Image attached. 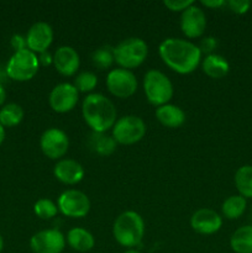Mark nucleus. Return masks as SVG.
<instances>
[{
  "instance_id": "4c0bfd02",
  "label": "nucleus",
  "mask_w": 252,
  "mask_h": 253,
  "mask_svg": "<svg viewBox=\"0 0 252 253\" xmlns=\"http://www.w3.org/2000/svg\"><path fill=\"white\" fill-rule=\"evenodd\" d=\"M2 249H4V240H2V236L0 235V253L2 252Z\"/></svg>"
},
{
  "instance_id": "f03ea898",
  "label": "nucleus",
  "mask_w": 252,
  "mask_h": 253,
  "mask_svg": "<svg viewBox=\"0 0 252 253\" xmlns=\"http://www.w3.org/2000/svg\"><path fill=\"white\" fill-rule=\"evenodd\" d=\"M82 115L93 132H106L115 125L118 111L110 99L103 94L93 93L83 100Z\"/></svg>"
},
{
  "instance_id": "72a5a7b5",
  "label": "nucleus",
  "mask_w": 252,
  "mask_h": 253,
  "mask_svg": "<svg viewBox=\"0 0 252 253\" xmlns=\"http://www.w3.org/2000/svg\"><path fill=\"white\" fill-rule=\"evenodd\" d=\"M39 62L42 66H48V64L53 63V56H51V53L48 51L43 52V53H40Z\"/></svg>"
},
{
  "instance_id": "c85d7f7f",
  "label": "nucleus",
  "mask_w": 252,
  "mask_h": 253,
  "mask_svg": "<svg viewBox=\"0 0 252 253\" xmlns=\"http://www.w3.org/2000/svg\"><path fill=\"white\" fill-rule=\"evenodd\" d=\"M226 5L235 14L244 15L249 11L252 4L250 0H229V1H226Z\"/></svg>"
},
{
  "instance_id": "412c9836",
  "label": "nucleus",
  "mask_w": 252,
  "mask_h": 253,
  "mask_svg": "<svg viewBox=\"0 0 252 253\" xmlns=\"http://www.w3.org/2000/svg\"><path fill=\"white\" fill-rule=\"evenodd\" d=\"M88 146L93 152L99 156H110L116 150V141L106 132H91L89 136Z\"/></svg>"
},
{
  "instance_id": "f257e3e1",
  "label": "nucleus",
  "mask_w": 252,
  "mask_h": 253,
  "mask_svg": "<svg viewBox=\"0 0 252 253\" xmlns=\"http://www.w3.org/2000/svg\"><path fill=\"white\" fill-rule=\"evenodd\" d=\"M158 54L163 63L178 74L193 73L202 61V52L197 44L174 37L161 42Z\"/></svg>"
},
{
  "instance_id": "1a4fd4ad",
  "label": "nucleus",
  "mask_w": 252,
  "mask_h": 253,
  "mask_svg": "<svg viewBox=\"0 0 252 253\" xmlns=\"http://www.w3.org/2000/svg\"><path fill=\"white\" fill-rule=\"evenodd\" d=\"M106 88L116 98L127 99L137 90V79L128 69H111L106 76Z\"/></svg>"
},
{
  "instance_id": "dca6fc26",
  "label": "nucleus",
  "mask_w": 252,
  "mask_h": 253,
  "mask_svg": "<svg viewBox=\"0 0 252 253\" xmlns=\"http://www.w3.org/2000/svg\"><path fill=\"white\" fill-rule=\"evenodd\" d=\"M53 64L59 74L71 77L77 73L81 66L79 54L73 47L61 46L53 54Z\"/></svg>"
},
{
  "instance_id": "5701e85b",
  "label": "nucleus",
  "mask_w": 252,
  "mask_h": 253,
  "mask_svg": "<svg viewBox=\"0 0 252 253\" xmlns=\"http://www.w3.org/2000/svg\"><path fill=\"white\" fill-rule=\"evenodd\" d=\"M235 187H236L239 195L245 199H252V166H241L236 170L234 177Z\"/></svg>"
},
{
  "instance_id": "20e7f679",
  "label": "nucleus",
  "mask_w": 252,
  "mask_h": 253,
  "mask_svg": "<svg viewBox=\"0 0 252 253\" xmlns=\"http://www.w3.org/2000/svg\"><path fill=\"white\" fill-rule=\"evenodd\" d=\"M143 90L148 103L157 108L169 103L174 94L172 82L165 73L157 69L146 72L143 77Z\"/></svg>"
},
{
  "instance_id": "9b49d317",
  "label": "nucleus",
  "mask_w": 252,
  "mask_h": 253,
  "mask_svg": "<svg viewBox=\"0 0 252 253\" xmlns=\"http://www.w3.org/2000/svg\"><path fill=\"white\" fill-rule=\"evenodd\" d=\"M40 147L46 157L51 160H61L69 148V138L61 128L51 127L42 133Z\"/></svg>"
},
{
  "instance_id": "58836bf2",
  "label": "nucleus",
  "mask_w": 252,
  "mask_h": 253,
  "mask_svg": "<svg viewBox=\"0 0 252 253\" xmlns=\"http://www.w3.org/2000/svg\"><path fill=\"white\" fill-rule=\"evenodd\" d=\"M124 253H141V252L137 251V250H135V249H130V250H126Z\"/></svg>"
},
{
  "instance_id": "f3484780",
  "label": "nucleus",
  "mask_w": 252,
  "mask_h": 253,
  "mask_svg": "<svg viewBox=\"0 0 252 253\" xmlns=\"http://www.w3.org/2000/svg\"><path fill=\"white\" fill-rule=\"evenodd\" d=\"M53 174L61 183L67 185H74L82 182L84 178V168L77 161L71 158H62L54 165Z\"/></svg>"
},
{
  "instance_id": "6e6552de",
  "label": "nucleus",
  "mask_w": 252,
  "mask_h": 253,
  "mask_svg": "<svg viewBox=\"0 0 252 253\" xmlns=\"http://www.w3.org/2000/svg\"><path fill=\"white\" fill-rule=\"evenodd\" d=\"M58 211L72 219H81L88 215L90 210V200L88 195L77 189H68L62 193L57 202Z\"/></svg>"
},
{
  "instance_id": "2eb2a0df",
  "label": "nucleus",
  "mask_w": 252,
  "mask_h": 253,
  "mask_svg": "<svg viewBox=\"0 0 252 253\" xmlns=\"http://www.w3.org/2000/svg\"><path fill=\"white\" fill-rule=\"evenodd\" d=\"M190 226L200 235H212L221 229L222 217L215 210L202 208L192 215Z\"/></svg>"
},
{
  "instance_id": "b1692460",
  "label": "nucleus",
  "mask_w": 252,
  "mask_h": 253,
  "mask_svg": "<svg viewBox=\"0 0 252 253\" xmlns=\"http://www.w3.org/2000/svg\"><path fill=\"white\" fill-rule=\"evenodd\" d=\"M247 208V199L241 195H231L226 198L221 205V212L226 219L236 220L245 214Z\"/></svg>"
},
{
  "instance_id": "a211bd4d",
  "label": "nucleus",
  "mask_w": 252,
  "mask_h": 253,
  "mask_svg": "<svg viewBox=\"0 0 252 253\" xmlns=\"http://www.w3.org/2000/svg\"><path fill=\"white\" fill-rule=\"evenodd\" d=\"M156 119L165 127L178 128L185 123V114L179 106L166 104L156 109Z\"/></svg>"
},
{
  "instance_id": "f704fd0d",
  "label": "nucleus",
  "mask_w": 252,
  "mask_h": 253,
  "mask_svg": "<svg viewBox=\"0 0 252 253\" xmlns=\"http://www.w3.org/2000/svg\"><path fill=\"white\" fill-rule=\"evenodd\" d=\"M6 99V91H5V88L2 86V84L0 83V105H2Z\"/></svg>"
},
{
  "instance_id": "aec40b11",
  "label": "nucleus",
  "mask_w": 252,
  "mask_h": 253,
  "mask_svg": "<svg viewBox=\"0 0 252 253\" xmlns=\"http://www.w3.org/2000/svg\"><path fill=\"white\" fill-rule=\"evenodd\" d=\"M203 72L212 79H221L227 76L230 71V64L225 57L217 53L209 54L202 62Z\"/></svg>"
},
{
  "instance_id": "c9c22d12",
  "label": "nucleus",
  "mask_w": 252,
  "mask_h": 253,
  "mask_svg": "<svg viewBox=\"0 0 252 253\" xmlns=\"http://www.w3.org/2000/svg\"><path fill=\"white\" fill-rule=\"evenodd\" d=\"M4 138H5V128L4 126L0 124V146H1V143L4 142Z\"/></svg>"
},
{
  "instance_id": "f8f14e48",
  "label": "nucleus",
  "mask_w": 252,
  "mask_h": 253,
  "mask_svg": "<svg viewBox=\"0 0 252 253\" xmlns=\"http://www.w3.org/2000/svg\"><path fill=\"white\" fill-rule=\"evenodd\" d=\"M79 91L71 83L57 84L49 93L48 103L53 111L66 114L73 110L78 104Z\"/></svg>"
},
{
  "instance_id": "c756f323",
  "label": "nucleus",
  "mask_w": 252,
  "mask_h": 253,
  "mask_svg": "<svg viewBox=\"0 0 252 253\" xmlns=\"http://www.w3.org/2000/svg\"><path fill=\"white\" fill-rule=\"evenodd\" d=\"M195 4L192 0H165L163 5L170 11H184L189 6Z\"/></svg>"
},
{
  "instance_id": "cd10ccee",
  "label": "nucleus",
  "mask_w": 252,
  "mask_h": 253,
  "mask_svg": "<svg viewBox=\"0 0 252 253\" xmlns=\"http://www.w3.org/2000/svg\"><path fill=\"white\" fill-rule=\"evenodd\" d=\"M98 84V77L93 72H82L76 77L73 85L81 93H90Z\"/></svg>"
},
{
  "instance_id": "bb28decb",
  "label": "nucleus",
  "mask_w": 252,
  "mask_h": 253,
  "mask_svg": "<svg viewBox=\"0 0 252 253\" xmlns=\"http://www.w3.org/2000/svg\"><path fill=\"white\" fill-rule=\"evenodd\" d=\"M34 211L40 219L49 220L56 216L57 212H58V207L51 199L42 198V199H39L35 203Z\"/></svg>"
},
{
  "instance_id": "4468645a",
  "label": "nucleus",
  "mask_w": 252,
  "mask_h": 253,
  "mask_svg": "<svg viewBox=\"0 0 252 253\" xmlns=\"http://www.w3.org/2000/svg\"><path fill=\"white\" fill-rule=\"evenodd\" d=\"M53 41V30L47 22L39 21L32 25L26 35L27 48L34 53H43Z\"/></svg>"
},
{
  "instance_id": "9d476101",
  "label": "nucleus",
  "mask_w": 252,
  "mask_h": 253,
  "mask_svg": "<svg viewBox=\"0 0 252 253\" xmlns=\"http://www.w3.org/2000/svg\"><path fill=\"white\" fill-rule=\"evenodd\" d=\"M66 236L57 229L42 230L30 240V249L34 253H62L66 249Z\"/></svg>"
},
{
  "instance_id": "6ab92c4d",
  "label": "nucleus",
  "mask_w": 252,
  "mask_h": 253,
  "mask_svg": "<svg viewBox=\"0 0 252 253\" xmlns=\"http://www.w3.org/2000/svg\"><path fill=\"white\" fill-rule=\"evenodd\" d=\"M66 241L72 250L77 252H89L95 246V239L88 230L83 227H73L68 231Z\"/></svg>"
},
{
  "instance_id": "0eeeda50",
  "label": "nucleus",
  "mask_w": 252,
  "mask_h": 253,
  "mask_svg": "<svg viewBox=\"0 0 252 253\" xmlns=\"http://www.w3.org/2000/svg\"><path fill=\"white\" fill-rule=\"evenodd\" d=\"M113 137L116 143L130 146L137 143L146 135V124L136 115H126L118 119L113 126Z\"/></svg>"
},
{
  "instance_id": "7ed1b4c3",
  "label": "nucleus",
  "mask_w": 252,
  "mask_h": 253,
  "mask_svg": "<svg viewBox=\"0 0 252 253\" xmlns=\"http://www.w3.org/2000/svg\"><path fill=\"white\" fill-rule=\"evenodd\" d=\"M113 235L120 246L135 249L145 236V221L138 212L127 210L119 215L113 225Z\"/></svg>"
},
{
  "instance_id": "a878e982",
  "label": "nucleus",
  "mask_w": 252,
  "mask_h": 253,
  "mask_svg": "<svg viewBox=\"0 0 252 253\" xmlns=\"http://www.w3.org/2000/svg\"><path fill=\"white\" fill-rule=\"evenodd\" d=\"M115 62V57H114V47L109 46V44H104V46L99 47L95 51L91 53V63L99 71H105L109 69L113 63Z\"/></svg>"
},
{
  "instance_id": "39448f33",
  "label": "nucleus",
  "mask_w": 252,
  "mask_h": 253,
  "mask_svg": "<svg viewBox=\"0 0 252 253\" xmlns=\"http://www.w3.org/2000/svg\"><path fill=\"white\" fill-rule=\"evenodd\" d=\"M148 54V47L142 39L128 37L114 47L115 62L124 69H133L145 62Z\"/></svg>"
},
{
  "instance_id": "473e14b6",
  "label": "nucleus",
  "mask_w": 252,
  "mask_h": 253,
  "mask_svg": "<svg viewBox=\"0 0 252 253\" xmlns=\"http://www.w3.org/2000/svg\"><path fill=\"white\" fill-rule=\"evenodd\" d=\"M202 4L205 7H210V9H217V7H221L224 5H226L225 0H202Z\"/></svg>"
},
{
  "instance_id": "ddd939ff",
  "label": "nucleus",
  "mask_w": 252,
  "mask_h": 253,
  "mask_svg": "<svg viewBox=\"0 0 252 253\" xmlns=\"http://www.w3.org/2000/svg\"><path fill=\"white\" fill-rule=\"evenodd\" d=\"M207 27V16L202 7L193 4L180 15V30L188 39L203 36Z\"/></svg>"
},
{
  "instance_id": "393cba45",
  "label": "nucleus",
  "mask_w": 252,
  "mask_h": 253,
  "mask_svg": "<svg viewBox=\"0 0 252 253\" xmlns=\"http://www.w3.org/2000/svg\"><path fill=\"white\" fill-rule=\"evenodd\" d=\"M24 119V110L19 104L10 103L0 109V124L4 127L19 125Z\"/></svg>"
},
{
  "instance_id": "4be33fe9",
  "label": "nucleus",
  "mask_w": 252,
  "mask_h": 253,
  "mask_svg": "<svg viewBox=\"0 0 252 253\" xmlns=\"http://www.w3.org/2000/svg\"><path fill=\"white\" fill-rule=\"evenodd\" d=\"M230 247L235 253H252V225L235 230L230 237Z\"/></svg>"
},
{
  "instance_id": "423d86ee",
  "label": "nucleus",
  "mask_w": 252,
  "mask_h": 253,
  "mask_svg": "<svg viewBox=\"0 0 252 253\" xmlns=\"http://www.w3.org/2000/svg\"><path fill=\"white\" fill-rule=\"evenodd\" d=\"M40 68L39 57L29 48L17 51L10 57L5 71L7 77L16 82H27L34 78Z\"/></svg>"
},
{
  "instance_id": "e433bc0d",
  "label": "nucleus",
  "mask_w": 252,
  "mask_h": 253,
  "mask_svg": "<svg viewBox=\"0 0 252 253\" xmlns=\"http://www.w3.org/2000/svg\"><path fill=\"white\" fill-rule=\"evenodd\" d=\"M7 74H6V71H2L1 67H0V83H1L2 81H4V78H6Z\"/></svg>"
},
{
  "instance_id": "7c9ffc66",
  "label": "nucleus",
  "mask_w": 252,
  "mask_h": 253,
  "mask_svg": "<svg viewBox=\"0 0 252 253\" xmlns=\"http://www.w3.org/2000/svg\"><path fill=\"white\" fill-rule=\"evenodd\" d=\"M198 47H199L202 53H207L208 56H209V54H212V52L216 49L217 40L212 36H207L200 41L199 46Z\"/></svg>"
},
{
  "instance_id": "2f4dec72",
  "label": "nucleus",
  "mask_w": 252,
  "mask_h": 253,
  "mask_svg": "<svg viewBox=\"0 0 252 253\" xmlns=\"http://www.w3.org/2000/svg\"><path fill=\"white\" fill-rule=\"evenodd\" d=\"M11 46L15 49V52L27 48L26 37H22L21 35H14L11 37Z\"/></svg>"
}]
</instances>
